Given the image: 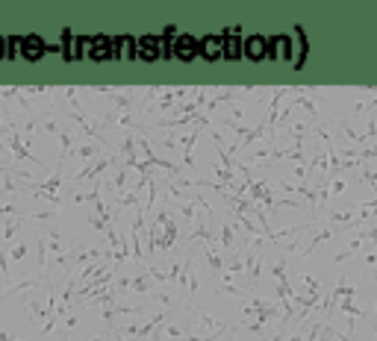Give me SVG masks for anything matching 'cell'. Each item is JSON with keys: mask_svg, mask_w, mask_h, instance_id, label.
Segmentation results:
<instances>
[{"mask_svg": "<svg viewBox=\"0 0 377 341\" xmlns=\"http://www.w3.org/2000/svg\"><path fill=\"white\" fill-rule=\"evenodd\" d=\"M109 44H112V38H106V35L86 38V47H89V56H92V59H106V56H112V53H109Z\"/></svg>", "mask_w": 377, "mask_h": 341, "instance_id": "6da1fadb", "label": "cell"}, {"mask_svg": "<svg viewBox=\"0 0 377 341\" xmlns=\"http://www.w3.org/2000/svg\"><path fill=\"white\" fill-rule=\"evenodd\" d=\"M197 47H200V41H194L191 35H180L177 44H174V56H180V59H194Z\"/></svg>", "mask_w": 377, "mask_h": 341, "instance_id": "7a4b0ae2", "label": "cell"}, {"mask_svg": "<svg viewBox=\"0 0 377 341\" xmlns=\"http://www.w3.org/2000/svg\"><path fill=\"white\" fill-rule=\"evenodd\" d=\"M21 53H24L27 59H38V56L44 53V41H41L38 35H27V38H21Z\"/></svg>", "mask_w": 377, "mask_h": 341, "instance_id": "3957f363", "label": "cell"}, {"mask_svg": "<svg viewBox=\"0 0 377 341\" xmlns=\"http://www.w3.org/2000/svg\"><path fill=\"white\" fill-rule=\"evenodd\" d=\"M159 38H154V35H142L139 38V56H145V59H157L159 56Z\"/></svg>", "mask_w": 377, "mask_h": 341, "instance_id": "277c9868", "label": "cell"}, {"mask_svg": "<svg viewBox=\"0 0 377 341\" xmlns=\"http://www.w3.org/2000/svg\"><path fill=\"white\" fill-rule=\"evenodd\" d=\"M200 53H203L206 59H218V56H221V50H218V38H212V35L200 38Z\"/></svg>", "mask_w": 377, "mask_h": 341, "instance_id": "5b68a950", "label": "cell"}, {"mask_svg": "<svg viewBox=\"0 0 377 341\" xmlns=\"http://www.w3.org/2000/svg\"><path fill=\"white\" fill-rule=\"evenodd\" d=\"M171 38H174V27H168V30L159 35V56H174V47H171Z\"/></svg>", "mask_w": 377, "mask_h": 341, "instance_id": "8992f818", "label": "cell"}, {"mask_svg": "<svg viewBox=\"0 0 377 341\" xmlns=\"http://www.w3.org/2000/svg\"><path fill=\"white\" fill-rule=\"evenodd\" d=\"M236 53H239V38H236L233 32H227V35H224V56L236 59Z\"/></svg>", "mask_w": 377, "mask_h": 341, "instance_id": "52a82bcc", "label": "cell"}, {"mask_svg": "<svg viewBox=\"0 0 377 341\" xmlns=\"http://www.w3.org/2000/svg\"><path fill=\"white\" fill-rule=\"evenodd\" d=\"M248 50L253 53V59H259V53H262V41L259 38H251V44H248Z\"/></svg>", "mask_w": 377, "mask_h": 341, "instance_id": "ba28073f", "label": "cell"}, {"mask_svg": "<svg viewBox=\"0 0 377 341\" xmlns=\"http://www.w3.org/2000/svg\"><path fill=\"white\" fill-rule=\"evenodd\" d=\"M0 56H3V38H0Z\"/></svg>", "mask_w": 377, "mask_h": 341, "instance_id": "9c48e42d", "label": "cell"}]
</instances>
